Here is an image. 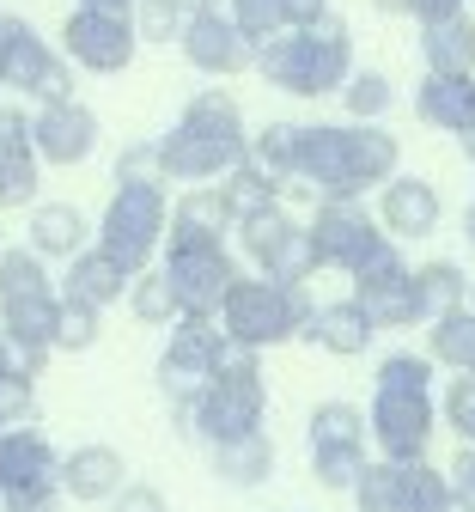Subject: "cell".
<instances>
[{
  "mask_svg": "<svg viewBox=\"0 0 475 512\" xmlns=\"http://www.w3.org/2000/svg\"><path fill=\"white\" fill-rule=\"evenodd\" d=\"M354 305L372 317V330H415V293H409V263L396 238H384L366 263L354 269Z\"/></svg>",
  "mask_w": 475,
  "mask_h": 512,
  "instance_id": "10",
  "label": "cell"
},
{
  "mask_svg": "<svg viewBox=\"0 0 475 512\" xmlns=\"http://www.w3.org/2000/svg\"><path fill=\"white\" fill-rule=\"evenodd\" d=\"M335 92H342V104H348V122H378L384 110H390V80L378 74V68H360V74H348L342 86H335Z\"/></svg>",
  "mask_w": 475,
  "mask_h": 512,
  "instance_id": "36",
  "label": "cell"
},
{
  "mask_svg": "<svg viewBox=\"0 0 475 512\" xmlns=\"http://www.w3.org/2000/svg\"><path fill=\"white\" fill-rule=\"evenodd\" d=\"M342 135H348V171H354V189L366 196V189H378L384 177H396V135H384L378 122H342Z\"/></svg>",
  "mask_w": 475,
  "mask_h": 512,
  "instance_id": "25",
  "label": "cell"
},
{
  "mask_svg": "<svg viewBox=\"0 0 475 512\" xmlns=\"http://www.w3.org/2000/svg\"><path fill=\"white\" fill-rule=\"evenodd\" d=\"M7 31H13V13H0V68H7Z\"/></svg>",
  "mask_w": 475,
  "mask_h": 512,
  "instance_id": "52",
  "label": "cell"
},
{
  "mask_svg": "<svg viewBox=\"0 0 475 512\" xmlns=\"http://www.w3.org/2000/svg\"><path fill=\"white\" fill-rule=\"evenodd\" d=\"M104 506H110V512H165V494H159L153 482H134V476H128Z\"/></svg>",
  "mask_w": 475,
  "mask_h": 512,
  "instance_id": "44",
  "label": "cell"
},
{
  "mask_svg": "<svg viewBox=\"0 0 475 512\" xmlns=\"http://www.w3.org/2000/svg\"><path fill=\"white\" fill-rule=\"evenodd\" d=\"M226 232H232V214L220 202V189L214 183H195V189H183V202L165 214L159 250H177V244H226Z\"/></svg>",
  "mask_w": 475,
  "mask_h": 512,
  "instance_id": "21",
  "label": "cell"
},
{
  "mask_svg": "<svg viewBox=\"0 0 475 512\" xmlns=\"http://www.w3.org/2000/svg\"><path fill=\"white\" fill-rule=\"evenodd\" d=\"M469 378H475V360H469Z\"/></svg>",
  "mask_w": 475,
  "mask_h": 512,
  "instance_id": "58",
  "label": "cell"
},
{
  "mask_svg": "<svg viewBox=\"0 0 475 512\" xmlns=\"http://www.w3.org/2000/svg\"><path fill=\"white\" fill-rule=\"evenodd\" d=\"M214 189H220V202H226V214H232V226H238V220L256 214L262 202H275V189H281V183H275V177H262L250 159H238L232 171L214 177Z\"/></svg>",
  "mask_w": 475,
  "mask_h": 512,
  "instance_id": "32",
  "label": "cell"
},
{
  "mask_svg": "<svg viewBox=\"0 0 475 512\" xmlns=\"http://www.w3.org/2000/svg\"><path fill=\"white\" fill-rule=\"evenodd\" d=\"M372 7H378L384 19H402V0H372Z\"/></svg>",
  "mask_w": 475,
  "mask_h": 512,
  "instance_id": "53",
  "label": "cell"
},
{
  "mask_svg": "<svg viewBox=\"0 0 475 512\" xmlns=\"http://www.w3.org/2000/svg\"><path fill=\"white\" fill-rule=\"evenodd\" d=\"M37 147H31V116L0 110V208H31L37 202Z\"/></svg>",
  "mask_w": 475,
  "mask_h": 512,
  "instance_id": "17",
  "label": "cell"
},
{
  "mask_svg": "<svg viewBox=\"0 0 475 512\" xmlns=\"http://www.w3.org/2000/svg\"><path fill=\"white\" fill-rule=\"evenodd\" d=\"M250 43H268L275 31H287V13H281V0H232V13H226Z\"/></svg>",
  "mask_w": 475,
  "mask_h": 512,
  "instance_id": "40",
  "label": "cell"
},
{
  "mask_svg": "<svg viewBox=\"0 0 475 512\" xmlns=\"http://www.w3.org/2000/svg\"><path fill=\"white\" fill-rule=\"evenodd\" d=\"M177 7H183V19H189V13H214L220 0H177Z\"/></svg>",
  "mask_w": 475,
  "mask_h": 512,
  "instance_id": "50",
  "label": "cell"
},
{
  "mask_svg": "<svg viewBox=\"0 0 475 512\" xmlns=\"http://www.w3.org/2000/svg\"><path fill=\"white\" fill-rule=\"evenodd\" d=\"M439 189L427 183V177H384V196H378V220H384V232L390 238H427L433 226H439Z\"/></svg>",
  "mask_w": 475,
  "mask_h": 512,
  "instance_id": "20",
  "label": "cell"
},
{
  "mask_svg": "<svg viewBox=\"0 0 475 512\" xmlns=\"http://www.w3.org/2000/svg\"><path fill=\"white\" fill-rule=\"evenodd\" d=\"M0 512H61V488H19V494H0Z\"/></svg>",
  "mask_w": 475,
  "mask_h": 512,
  "instance_id": "45",
  "label": "cell"
},
{
  "mask_svg": "<svg viewBox=\"0 0 475 512\" xmlns=\"http://www.w3.org/2000/svg\"><path fill=\"white\" fill-rule=\"evenodd\" d=\"M159 183V147L153 141H134V147H122L116 153V183Z\"/></svg>",
  "mask_w": 475,
  "mask_h": 512,
  "instance_id": "43",
  "label": "cell"
},
{
  "mask_svg": "<svg viewBox=\"0 0 475 512\" xmlns=\"http://www.w3.org/2000/svg\"><path fill=\"white\" fill-rule=\"evenodd\" d=\"M31 415H37V372L0 366V427H19Z\"/></svg>",
  "mask_w": 475,
  "mask_h": 512,
  "instance_id": "38",
  "label": "cell"
},
{
  "mask_svg": "<svg viewBox=\"0 0 475 512\" xmlns=\"http://www.w3.org/2000/svg\"><path fill=\"white\" fill-rule=\"evenodd\" d=\"M311 317V293L305 281H268V275H238L214 311V324L226 330V342L262 354V348H281L305 330Z\"/></svg>",
  "mask_w": 475,
  "mask_h": 512,
  "instance_id": "4",
  "label": "cell"
},
{
  "mask_svg": "<svg viewBox=\"0 0 475 512\" xmlns=\"http://www.w3.org/2000/svg\"><path fill=\"white\" fill-rule=\"evenodd\" d=\"M415 110L445 135H475V74H427L415 92Z\"/></svg>",
  "mask_w": 475,
  "mask_h": 512,
  "instance_id": "23",
  "label": "cell"
},
{
  "mask_svg": "<svg viewBox=\"0 0 475 512\" xmlns=\"http://www.w3.org/2000/svg\"><path fill=\"white\" fill-rule=\"evenodd\" d=\"M378 384H390V391H433V360L427 354H384Z\"/></svg>",
  "mask_w": 475,
  "mask_h": 512,
  "instance_id": "41",
  "label": "cell"
},
{
  "mask_svg": "<svg viewBox=\"0 0 475 512\" xmlns=\"http://www.w3.org/2000/svg\"><path fill=\"white\" fill-rule=\"evenodd\" d=\"M445 476H451V488H457V494H469V500H475V439H463V452L451 458V470H445Z\"/></svg>",
  "mask_w": 475,
  "mask_h": 512,
  "instance_id": "46",
  "label": "cell"
},
{
  "mask_svg": "<svg viewBox=\"0 0 475 512\" xmlns=\"http://www.w3.org/2000/svg\"><path fill=\"white\" fill-rule=\"evenodd\" d=\"M55 293L74 299V305H98V311H104V305H116V299L128 293V275L92 244V250H74V256H67V275H61Z\"/></svg>",
  "mask_w": 475,
  "mask_h": 512,
  "instance_id": "24",
  "label": "cell"
},
{
  "mask_svg": "<svg viewBox=\"0 0 475 512\" xmlns=\"http://www.w3.org/2000/svg\"><path fill=\"white\" fill-rule=\"evenodd\" d=\"M0 366H19V360H13V348H7V342H0Z\"/></svg>",
  "mask_w": 475,
  "mask_h": 512,
  "instance_id": "55",
  "label": "cell"
},
{
  "mask_svg": "<svg viewBox=\"0 0 475 512\" xmlns=\"http://www.w3.org/2000/svg\"><path fill=\"white\" fill-rule=\"evenodd\" d=\"M128 25H134V37H147V43H177L183 7H177V0H134Z\"/></svg>",
  "mask_w": 475,
  "mask_h": 512,
  "instance_id": "39",
  "label": "cell"
},
{
  "mask_svg": "<svg viewBox=\"0 0 475 512\" xmlns=\"http://www.w3.org/2000/svg\"><path fill=\"white\" fill-rule=\"evenodd\" d=\"M439 433V403L433 391H390L378 384L372 391V409H366V445H378V458H427V445Z\"/></svg>",
  "mask_w": 475,
  "mask_h": 512,
  "instance_id": "6",
  "label": "cell"
},
{
  "mask_svg": "<svg viewBox=\"0 0 475 512\" xmlns=\"http://www.w3.org/2000/svg\"><path fill=\"white\" fill-rule=\"evenodd\" d=\"M25 238H31V250L43 256V263L49 256L67 263L74 250H86V214L74 202H31V232Z\"/></svg>",
  "mask_w": 475,
  "mask_h": 512,
  "instance_id": "28",
  "label": "cell"
},
{
  "mask_svg": "<svg viewBox=\"0 0 475 512\" xmlns=\"http://www.w3.org/2000/svg\"><path fill=\"white\" fill-rule=\"evenodd\" d=\"M439 415H445V427H451L457 439H475V378H469V372L451 378V391H445Z\"/></svg>",
  "mask_w": 475,
  "mask_h": 512,
  "instance_id": "42",
  "label": "cell"
},
{
  "mask_svg": "<svg viewBox=\"0 0 475 512\" xmlns=\"http://www.w3.org/2000/svg\"><path fill=\"white\" fill-rule=\"evenodd\" d=\"M305 342H317L323 354H342V360H354V354H366L372 348V317L354 305V299H329V305H311V317H305V330H299Z\"/></svg>",
  "mask_w": 475,
  "mask_h": 512,
  "instance_id": "22",
  "label": "cell"
},
{
  "mask_svg": "<svg viewBox=\"0 0 475 512\" xmlns=\"http://www.w3.org/2000/svg\"><path fill=\"white\" fill-rule=\"evenodd\" d=\"M128 305H134V317L141 324H177V293H171V281H165V269H141V275H128V293H122Z\"/></svg>",
  "mask_w": 475,
  "mask_h": 512,
  "instance_id": "33",
  "label": "cell"
},
{
  "mask_svg": "<svg viewBox=\"0 0 475 512\" xmlns=\"http://www.w3.org/2000/svg\"><path fill=\"white\" fill-rule=\"evenodd\" d=\"M451 476L433 470L427 458H409V464H396V458H366V470L354 476V506L360 512H433L445 500Z\"/></svg>",
  "mask_w": 475,
  "mask_h": 512,
  "instance_id": "7",
  "label": "cell"
},
{
  "mask_svg": "<svg viewBox=\"0 0 475 512\" xmlns=\"http://www.w3.org/2000/svg\"><path fill=\"white\" fill-rule=\"evenodd\" d=\"M421 55H427V74H475V19L451 13L421 25Z\"/></svg>",
  "mask_w": 475,
  "mask_h": 512,
  "instance_id": "27",
  "label": "cell"
},
{
  "mask_svg": "<svg viewBox=\"0 0 475 512\" xmlns=\"http://www.w3.org/2000/svg\"><path fill=\"white\" fill-rule=\"evenodd\" d=\"M134 25L128 13H104V7H74L61 25V55L86 74H122L134 61Z\"/></svg>",
  "mask_w": 475,
  "mask_h": 512,
  "instance_id": "11",
  "label": "cell"
},
{
  "mask_svg": "<svg viewBox=\"0 0 475 512\" xmlns=\"http://www.w3.org/2000/svg\"><path fill=\"white\" fill-rule=\"evenodd\" d=\"M250 68L275 86V92H293V98H323L335 92L348 74H354V31L342 13H323L317 25H287L268 43H256Z\"/></svg>",
  "mask_w": 475,
  "mask_h": 512,
  "instance_id": "1",
  "label": "cell"
},
{
  "mask_svg": "<svg viewBox=\"0 0 475 512\" xmlns=\"http://www.w3.org/2000/svg\"><path fill=\"white\" fill-rule=\"evenodd\" d=\"M159 269L177 293V311H189V317H214L226 287L238 281V263L226 244H177V250H165Z\"/></svg>",
  "mask_w": 475,
  "mask_h": 512,
  "instance_id": "9",
  "label": "cell"
},
{
  "mask_svg": "<svg viewBox=\"0 0 475 512\" xmlns=\"http://www.w3.org/2000/svg\"><path fill=\"white\" fill-rule=\"evenodd\" d=\"M281 13H287V25H317L329 13V0H281Z\"/></svg>",
  "mask_w": 475,
  "mask_h": 512,
  "instance_id": "48",
  "label": "cell"
},
{
  "mask_svg": "<svg viewBox=\"0 0 475 512\" xmlns=\"http://www.w3.org/2000/svg\"><path fill=\"white\" fill-rule=\"evenodd\" d=\"M31 147L43 165H86L98 147V116L80 98H61V104H37L31 116Z\"/></svg>",
  "mask_w": 475,
  "mask_h": 512,
  "instance_id": "16",
  "label": "cell"
},
{
  "mask_svg": "<svg viewBox=\"0 0 475 512\" xmlns=\"http://www.w3.org/2000/svg\"><path fill=\"white\" fill-rule=\"evenodd\" d=\"M214 476L232 482V488H262L268 476H275V445H268V433L250 427L238 439H220L214 445Z\"/></svg>",
  "mask_w": 475,
  "mask_h": 512,
  "instance_id": "26",
  "label": "cell"
},
{
  "mask_svg": "<svg viewBox=\"0 0 475 512\" xmlns=\"http://www.w3.org/2000/svg\"><path fill=\"white\" fill-rule=\"evenodd\" d=\"M469 0H402V13L409 19H421V25H433V19H451V13H463Z\"/></svg>",
  "mask_w": 475,
  "mask_h": 512,
  "instance_id": "47",
  "label": "cell"
},
{
  "mask_svg": "<svg viewBox=\"0 0 475 512\" xmlns=\"http://www.w3.org/2000/svg\"><path fill=\"white\" fill-rule=\"evenodd\" d=\"M177 43H183V61H189L195 74H208V80L244 74L250 55H256V43L226 19V7H214V13H189V19L177 25Z\"/></svg>",
  "mask_w": 475,
  "mask_h": 512,
  "instance_id": "15",
  "label": "cell"
},
{
  "mask_svg": "<svg viewBox=\"0 0 475 512\" xmlns=\"http://www.w3.org/2000/svg\"><path fill=\"white\" fill-rule=\"evenodd\" d=\"M0 86H13V92H25V98H37V104H61V98H74V61H67L61 49H49L25 19H13Z\"/></svg>",
  "mask_w": 475,
  "mask_h": 512,
  "instance_id": "12",
  "label": "cell"
},
{
  "mask_svg": "<svg viewBox=\"0 0 475 512\" xmlns=\"http://www.w3.org/2000/svg\"><path fill=\"white\" fill-rule=\"evenodd\" d=\"M55 317H61V293L43 256L31 244L19 250L0 244V342L13 348L25 372H43V360L55 354Z\"/></svg>",
  "mask_w": 475,
  "mask_h": 512,
  "instance_id": "2",
  "label": "cell"
},
{
  "mask_svg": "<svg viewBox=\"0 0 475 512\" xmlns=\"http://www.w3.org/2000/svg\"><path fill=\"white\" fill-rule=\"evenodd\" d=\"M463 305H469V311H475V281H469V293H463Z\"/></svg>",
  "mask_w": 475,
  "mask_h": 512,
  "instance_id": "57",
  "label": "cell"
},
{
  "mask_svg": "<svg viewBox=\"0 0 475 512\" xmlns=\"http://www.w3.org/2000/svg\"><path fill=\"white\" fill-rule=\"evenodd\" d=\"M98 336H104V311H98V305L61 299V317H55V354H86Z\"/></svg>",
  "mask_w": 475,
  "mask_h": 512,
  "instance_id": "37",
  "label": "cell"
},
{
  "mask_svg": "<svg viewBox=\"0 0 475 512\" xmlns=\"http://www.w3.org/2000/svg\"><path fill=\"white\" fill-rule=\"evenodd\" d=\"M238 244H244V256L268 281H305V275H317L311 238H305V226L281 202H262L256 214H244L238 220Z\"/></svg>",
  "mask_w": 475,
  "mask_h": 512,
  "instance_id": "8",
  "label": "cell"
},
{
  "mask_svg": "<svg viewBox=\"0 0 475 512\" xmlns=\"http://www.w3.org/2000/svg\"><path fill=\"white\" fill-rule=\"evenodd\" d=\"M409 293H415V324H433V317H445V311H457L463 305V293H469V275L457 269V263H421V269H409Z\"/></svg>",
  "mask_w": 475,
  "mask_h": 512,
  "instance_id": "29",
  "label": "cell"
},
{
  "mask_svg": "<svg viewBox=\"0 0 475 512\" xmlns=\"http://www.w3.org/2000/svg\"><path fill=\"white\" fill-rule=\"evenodd\" d=\"M427 360L445 366V372H469V360H475V311L469 305H457V311L427 324Z\"/></svg>",
  "mask_w": 475,
  "mask_h": 512,
  "instance_id": "30",
  "label": "cell"
},
{
  "mask_svg": "<svg viewBox=\"0 0 475 512\" xmlns=\"http://www.w3.org/2000/svg\"><path fill=\"white\" fill-rule=\"evenodd\" d=\"M226 348H232V342H226V330L214 324V317H189V311H183V330H171V342H165V354H159V391H165L171 403H189V397L201 391V378L220 366Z\"/></svg>",
  "mask_w": 475,
  "mask_h": 512,
  "instance_id": "13",
  "label": "cell"
},
{
  "mask_svg": "<svg viewBox=\"0 0 475 512\" xmlns=\"http://www.w3.org/2000/svg\"><path fill=\"white\" fill-rule=\"evenodd\" d=\"M305 238H311L317 269H348V275H354L390 232H378V220H372V214L360 208V196H354V202H323L317 220L305 226Z\"/></svg>",
  "mask_w": 475,
  "mask_h": 512,
  "instance_id": "14",
  "label": "cell"
},
{
  "mask_svg": "<svg viewBox=\"0 0 475 512\" xmlns=\"http://www.w3.org/2000/svg\"><path fill=\"white\" fill-rule=\"evenodd\" d=\"M433 512H475V500H469V494H457V488H445V500H439Z\"/></svg>",
  "mask_w": 475,
  "mask_h": 512,
  "instance_id": "49",
  "label": "cell"
},
{
  "mask_svg": "<svg viewBox=\"0 0 475 512\" xmlns=\"http://www.w3.org/2000/svg\"><path fill=\"white\" fill-rule=\"evenodd\" d=\"M244 159H250L262 177L293 183V171H299V122H268V128H256L250 147H244Z\"/></svg>",
  "mask_w": 475,
  "mask_h": 512,
  "instance_id": "31",
  "label": "cell"
},
{
  "mask_svg": "<svg viewBox=\"0 0 475 512\" xmlns=\"http://www.w3.org/2000/svg\"><path fill=\"white\" fill-rule=\"evenodd\" d=\"M366 445H311V476H317V488H329V494H348L354 488V476L366 470Z\"/></svg>",
  "mask_w": 475,
  "mask_h": 512,
  "instance_id": "34",
  "label": "cell"
},
{
  "mask_svg": "<svg viewBox=\"0 0 475 512\" xmlns=\"http://www.w3.org/2000/svg\"><path fill=\"white\" fill-rule=\"evenodd\" d=\"M55 445L37 427H0V494H19V488H61L55 482Z\"/></svg>",
  "mask_w": 475,
  "mask_h": 512,
  "instance_id": "18",
  "label": "cell"
},
{
  "mask_svg": "<svg viewBox=\"0 0 475 512\" xmlns=\"http://www.w3.org/2000/svg\"><path fill=\"white\" fill-rule=\"evenodd\" d=\"M262 409H268L262 366H256L250 348L232 342V348L220 354V366L201 378V391H195L189 403H177V421H189L208 445H220V439H238V433L262 427Z\"/></svg>",
  "mask_w": 475,
  "mask_h": 512,
  "instance_id": "3",
  "label": "cell"
},
{
  "mask_svg": "<svg viewBox=\"0 0 475 512\" xmlns=\"http://www.w3.org/2000/svg\"><path fill=\"white\" fill-rule=\"evenodd\" d=\"M80 7H104V13H128L134 0H80Z\"/></svg>",
  "mask_w": 475,
  "mask_h": 512,
  "instance_id": "51",
  "label": "cell"
},
{
  "mask_svg": "<svg viewBox=\"0 0 475 512\" xmlns=\"http://www.w3.org/2000/svg\"><path fill=\"white\" fill-rule=\"evenodd\" d=\"M55 482L67 500H80V506H104L122 482H128V464L116 445H80V452H67L55 464Z\"/></svg>",
  "mask_w": 475,
  "mask_h": 512,
  "instance_id": "19",
  "label": "cell"
},
{
  "mask_svg": "<svg viewBox=\"0 0 475 512\" xmlns=\"http://www.w3.org/2000/svg\"><path fill=\"white\" fill-rule=\"evenodd\" d=\"M165 214H171L165 183H153V177L147 183H116V196H110V208L98 220V250L110 256L122 275H141L153 256H159Z\"/></svg>",
  "mask_w": 475,
  "mask_h": 512,
  "instance_id": "5",
  "label": "cell"
},
{
  "mask_svg": "<svg viewBox=\"0 0 475 512\" xmlns=\"http://www.w3.org/2000/svg\"><path fill=\"white\" fill-rule=\"evenodd\" d=\"M311 445H366V409L354 403H317L311 409Z\"/></svg>",
  "mask_w": 475,
  "mask_h": 512,
  "instance_id": "35",
  "label": "cell"
},
{
  "mask_svg": "<svg viewBox=\"0 0 475 512\" xmlns=\"http://www.w3.org/2000/svg\"><path fill=\"white\" fill-rule=\"evenodd\" d=\"M463 238L475 244V202H469V214H463Z\"/></svg>",
  "mask_w": 475,
  "mask_h": 512,
  "instance_id": "54",
  "label": "cell"
},
{
  "mask_svg": "<svg viewBox=\"0 0 475 512\" xmlns=\"http://www.w3.org/2000/svg\"><path fill=\"white\" fill-rule=\"evenodd\" d=\"M463 153H469V165H475V135H463Z\"/></svg>",
  "mask_w": 475,
  "mask_h": 512,
  "instance_id": "56",
  "label": "cell"
}]
</instances>
